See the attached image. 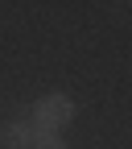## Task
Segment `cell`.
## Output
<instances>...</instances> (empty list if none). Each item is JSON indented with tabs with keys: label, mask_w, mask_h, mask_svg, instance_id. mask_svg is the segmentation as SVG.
Listing matches in <instances>:
<instances>
[{
	"label": "cell",
	"mask_w": 132,
	"mask_h": 149,
	"mask_svg": "<svg viewBox=\"0 0 132 149\" xmlns=\"http://www.w3.org/2000/svg\"><path fill=\"white\" fill-rule=\"evenodd\" d=\"M74 116H79V108H74V100L66 95V91H50V95H41L33 104V120L29 124L37 128V133H54L58 137Z\"/></svg>",
	"instance_id": "cell-1"
},
{
	"label": "cell",
	"mask_w": 132,
	"mask_h": 149,
	"mask_svg": "<svg viewBox=\"0 0 132 149\" xmlns=\"http://www.w3.org/2000/svg\"><path fill=\"white\" fill-rule=\"evenodd\" d=\"M4 145L8 149H33V124L29 120H8L4 124Z\"/></svg>",
	"instance_id": "cell-2"
},
{
	"label": "cell",
	"mask_w": 132,
	"mask_h": 149,
	"mask_svg": "<svg viewBox=\"0 0 132 149\" xmlns=\"http://www.w3.org/2000/svg\"><path fill=\"white\" fill-rule=\"evenodd\" d=\"M33 149H70L62 137H54V133H37L33 128Z\"/></svg>",
	"instance_id": "cell-3"
}]
</instances>
